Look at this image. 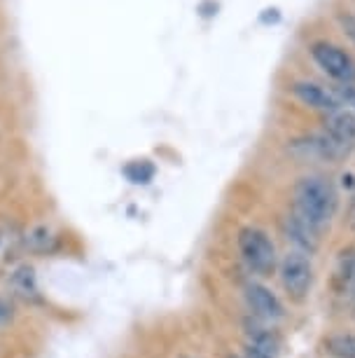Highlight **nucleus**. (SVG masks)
Wrapping results in <instances>:
<instances>
[{
    "instance_id": "f257e3e1",
    "label": "nucleus",
    "mask_w": 355,
    "mask_h": 358,
    "mask_svg": "<svg viewBox=\"0 0 355 358\" xmlns=\"http://www.w3.org/2000/svg\"><path fill=\"white\" fill-rule=\"evenodd\" d=\"M339 206V194L323 176H306L294 185V213L313 222L318 229L327 225Z\"/></svg>"
},
{
    "instance_id": "f03ea898",
    "label": "nucleus",
    "mask_w": 355,
    "mask_h": 358,
    "mask_svg": "<svg viewBox=\"0 0 355 358\" xmlns=\"http://www.w3.org/2000/svg\"><path fill=\"white\" fill-rule=\"evenodd\" d=\"M239 253L248 269H252L255 274H271L276 267V248L273 241L269 239V234L259 227H243L239 232Z\"/></svg>"
},
{
    "instance_id": "7ed1b4c3",
    "label": "nucleus",
    "mask_w": 355,
    "mask_h": 358,
    "mask_svg": "<svg viewBox=\"0 0 355 358\" xmlns=\"http://www.w3.org/2000/svg\"><path fill=\"white\" fill-rule=\"evenodd\" d=\"M280 281H283L287 295L294 297V300L306 297L313 283V265L309 255L301 251L285 253V258L280 260Z\"/></svg>"
},
{
    "instance_id": "20e7f679",
    "label": "nucleus",
    "mask_w": 355,
    "mask_h": 358,
    "mask_svg": "<svg viewBox=\"0 0 355 358\" xmlns=\"http://www.w3.org/2000/svg\"><path fill=\"white\" fill-rule=\"evenodd\" d=\"M311 57L327 76L334 78L337 83H353L355 80V62L344 50L330 43H313Z\"/></svg>"
},
{
    "instance_id": "39448f33",
    "label": "nucleus",
    "mask_w": 355,
    "mask_h": 358,
    "mask_svg": "<svg viewBox=\"0 0 355 358\" xmlns=\"http://www.w3.org/2000/svg\"><path fill=\"white\" fill-rule=\"evenodd\" d=\"M246 302H248V307H250V312L255 314V319L264 323H276L285 316L283 302L278 300L276 293H271L262 283H248Z\"/></svg>"
},
{
    "instance_id": "423d86ee",
    "label": "nucleus",
    "mask_w": 355,
    "mask_h": 358,
    "mask_svg": "<svg viewBox=\"0 0 355 358\" xmlns=\"http://www.w3.org/2000/svg\"><path fill=\"white\" fill-rule=\"evenodd\" d=\"M318 232L320 229L309 222L306 218H301L299 213H290L283 218V234L287 241H292L297 246V251L301 253H313L318 248Z\"/></svg>"
},
{
    "instance_id": "0eeeda50",
    "label": "nucleus",
    "mask_w": 355,
    "mask_h": 358,
    "mask_svg": "<svg viewBox=\"0 0 355 358\" xmlns=\"http://www.w3.org/2000/svg\"><path fill=\"white\" fill-rule=\"evenodd\" d=\"M292 94L297 96L301 103L309 106V108H316V110H325V113H332V110H339V101L334 96L332 92L323 90L320 85L316 83H294L292 85Z\"/></svg>"
},
{
    "instance_id": "6e6552de",
    "label": "nucleus",
    "mask_w": 355,
    "mask_h": 358,
    "mask_svg": "<svg viewBox=\"0 0 355 358\" xmlns=\"http://www.w3.org/2000/svg\"><path fill=\"white\" fill-rule=\"evenodd\" d=\"M325 134H330L341 145H355V113L351 110H332L325 117Z\"/></svg>"
},
{
    "instance_id": "1a4fd4ad",
    "label": "nucleus",
    "mask_w": 355,
    "mask_h": 358,
    "mask_svg": "<svg viewBox=\"0 0 355 358\" xmlns=\"http://www.w3.org/2000/svg\"><path fill=\"white\" fill-rule=\"evenodd\" d=\"M246 344H252V347L262 349V351H266V354L278 356L280 337L273 333L264 321L250 319V321H246Z\"/></svg>"
},
{
    "instance_id": "9d476101",
    "label": "nucleus",
    "mask_w": 355,
    "mask_h": 358,
    "mask_svg": "<svg viewBox=\"0 0 355 358\" xmlns=\"http://www.w3.org/2000/svg\"><path fill=\"white\" fill-rule=\"evenodd\" d=\"M12 288H15V293L22 295L24 300H38L36 272H33L29 265L15 269V274H12Z\"/></svg>"
},
{
    "instance_id": "9b49d317",
    "label": "nucleus",
    "mask_w": 355,
    "mask_h": 358,
    "mask_svg": "<svg viewBox=\"0 0 355 358\" xmlns=\"http://www.w3.org/2000/svg\"><path fill=\"white\" fill-rule=\"evenodd\" d=\"M124 176L136 185H147L152 178H155V164L147 159H138V162H131V164L124 166Z\"/></svg>"
},
{
    "instance_id": "f8f14e48",
    "label": "nucleus",
    "mask_w": 355,
    "mask_h": 358,
    "mask_svg": "<svg viewBox=\"0 0 355 358\" xmlns=\"http://www.w3.org/2000/svg\"><path fill=\"white\" fill-rule=\"evenodd\" d=\"M325 347L334 358H355V335H332Z\"/></svg>"
},
{
    "instance_id": "ddd939ff",
    "label": "nucleus",
    "mask_w": 355,
    "mask_h": 358,
    "mask_svg": "<svg viewBox=\"0 0 355 358\" xmlns=\"http://www.w3.org/2000/svg\"><path fill=\"white\" fill-rule=\"evenodd\" d=\"M355 279V251H344L339 258V269H337V281H353Z\"/></svg>"
},
{
    "instance_id": "4468645a",
    "label": "nucleus",
    "mask_w": 355,
    "mask_h": 358,
    "mask_svg": "<svg viewBox=\"0 0 355 358\" xmlns=\"http://www.w3.org/2000/svg\"><path fill=\"white\" fill-rule=\"evenodd\" d=\"M52 241H54V236H52V232L47 227H36L29 234V244L36 248V251H45V248H50Z\"/></svg>"
},
{
    "instance_id": "2eb2a0df",
    "label": "nucleus",
    "mask_w": 355,
    "mask_h": 358,
    "mask_svg": "<svg viewBox=\"0 0 355 358\" xmlns=\"http://www.w3.org/2000/svg\"><path fill=\"white\" fill-rule=\"evenodd\" d=\"M332 94L337 96L339 103H344V106L355 110V85L353 83H339L337 87H334Z\"/></svg>"
},
{
    "instance_id": "dca6fc26",
    "label": "nucleus",
    "mask_w": 355,
    "mask_h": 358,
    "mask_svg": "<svg viewBox=\"0 0 355 358\" xmlns=\"http://www.w3.org/2000/svg\"><path fill=\"white\" fill-rule=\"evenodd\" d=\"M337 22L341 26V31L346 33V38L351 40V43H355V15H351V12H341L337 17Z\"/></svg>"
},
{
    "instance_id": "f3484780",
    "label": "nucleus",
    "mask_w": 355,
    "mask_h": 358,
    "mask_svg": "<svg viewBox=\"0 0 355 358\" xmlns=\"http://www.w3.org/2000/svg\"><path fill=\"white\" fill-rule=\"evenodd\" d=\"M241 358H276V356L266 354V351L252 347V344H246V347H243V356H241Z\"/></svg>"
},
{
    "instance_id": "a211bd4d",
    "label": "nucleus",
    "mask_w": 355,
    "mask_h": 358,
    "mask_svg": "<svg viewBox=\"0 0 355 358\" xmlns=\"http://www.w3.org/2000/svg\"><path fill=\"white\" fill-rule=\"evenodd\" d=\"M12 319V307L5 300H0V326H5Z\"/></svg>"
},
{
    "instance_id": "6ab92c4d",
    "label": "nucleus",
    "mask_w": 355,
    "mask_h": 358,
    "mask_svg": "<svg viewBox=\"0 0 355 358\" xmlns=\"http://www.w3.org/2000/svg\"><path fill=\"white\" fill-rule=\"evenodd\" d=\"M264 12H266V15H262V22H264V24H269V22H271V24H276L278 19H280V15H278V10H276V8H273V10H264Z\"/></svg>"
},
{
    "instance_id": "aec40b11",
    "label": "nucleus",
    "mask_w": 355,
    "mask_h": 358,
    "mask_svg": "<svg viewBox=\"0 0 355 358\" xmlns=\"http://www.w3.org/2000/svg\"><path fill=\"white\" fill-rule=\"evenodd\" d=\"M229 358H241V356H229Z\"/></svg>"
}]
</instances>
